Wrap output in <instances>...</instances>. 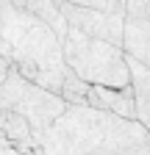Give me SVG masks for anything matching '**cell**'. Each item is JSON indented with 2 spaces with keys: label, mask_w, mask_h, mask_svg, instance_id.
Wrapping results in <instances>:
<instances>
[{
  "label": "cell",
  "mask_w": 150,
  "mask_h": 155,
  "mask_svg": "<svg viewBox=\"0 0 150 155\" xmlns=\"http://www.w3.org/2000/svg\"><path fill=\"white\" fill-rule=\"evenodd\" d=\"M131 86H134V97H136V122H142L150 133V69L131 61Z\"/></svg>",
  "instance_id": "9"
},
{
  "label": "cell",
  "mask_w": 150,
  "mask_h": 155,
  "mask_svg": "<svg viewBox=\"0 0 150 155\" xmlns=\"http://www.w3.org/2000/svg\"><path fill=\"white\" fill-rule=\"evenodd\" d=\"M75 3L103 14H125V0H75Z\"/></svg>",
  "instance_id": "11"
},
{
  "label": "cell",
  "mask_w": 150,
  "mask_h": 155,
  "mask_svg": "<svg viewBox=\"0 0 150 155\" xmlns=\"http://www.w3.org/2000/svg\"><path fill=\"white\" fill-rule=\"evenodd\" d=\"M0 108H9L14 114H20L31 125L36 141L42 144V139L50 133V127L64 116L67 103L59 94H53V91H47L42 86L25 81L17 69H11L3 89H0Z\"/></svg>",
  "instance_id": "4"
},
{
  "label": "cell",
  "mask_w": 150,
  "mask_h": 155,
  "mask_svg": "<svg viewBox=\"0 0 150 155\" xmlns=\"http://www.w3.org/2000/svg\"><path fill=\"white\" fill-rule=\"evenodd\" d=\"M67 69L89 86L100 89H131V67L122 47H114L100 39L84 36L81 31H67L61 42Z\"/></svg>",
  "instance_id": "3"
},
{
  "label": "cell",
  "mask_w": 150,
  "mask_h": 155,
  "mask_svg": "<svg viewBox=\"0 0 150 155\" xmlns=\"http://www.w3.org/2000/svg\"><path fill=\"white\" fill-rule=\"evenodd\" d=\"M9 72H11V64L6 61L3 55H0V89H3V83H6V78H9Z\"/></svg>",
  "instance_id": "13"
},
{
  "label": "cell",
  "mask_w": 150,
  "mask_h": 155,
  "mask_svg": "<svg viewBox=\"0 0 150 155\" xmlns=\"http://www.w3.org/2000/svg\"><path fill=\"white\" fill-rule=\"evenodd\" d=\"M67 25L72 31H81L84 36L100 39L114 47H122V33H125V14H103V11H92L84 8L72 0V3H59Z\"/></svg>",
  "instance_id": "5"
},
{
  "label": "cell",
  "mask_w": 150,
  "mask_h": 155,
  "mask_svg": "<svg viewBox=\"0 0 150 155\" xmlns=\"http://www.w3.org/2000/svg\"><path fill=\"white\" fill-rule=\"evenodd\" d=\"M45 155H150V133L136 119L67 105L42 139Z\"/></svg>",
  "instance_id": "2"
},
{
  "label": "cell",
  "mask_w": 150,
  "mask_h": 155,
  "mask_svg": "<svg viewBox=\"0 0 150 155\" xmlns=\"http://www.w3.org/2000/svg\"><path fill=\"white\" fill-rule=\"evenodd\" d=\"M0 130H3V136H6L17 150H20V155H31L33 150L42 147L39 141H36L31 125L22 119L20 114H14L9 108H0Z\"/></svg>",
  "instance_id": "8"
},
{
  "label": "cell",
  "mask_w": 150,
  "mask_h": 155,
  "mask_svg": "<svg viewBox=\"0 0 150 155\" xmlns=\"http://www.w3.org/2000/svg\"><path fill=\"white\" fill-rule=\"evenodd\" d=\"M0 155H20V150H17L6 136H3V130H0Z\"/></svg>",
  "instance_id": "12"
},
{
  "label": "cell",
  "mask_w": 150,
  "mask_h": 155,
  "mask_svg": "<svg viewBox=\"0 0 150 155\" xmlns=\"http://www.w3.org/2000/svg\"><path fill=\"white\" fill-rule=\"evenodd\" d=\"M122 53L150 69V0H125Z\"/></svg>",
  "instance_id": "6"
},
{
  "label": "cell",
  "mask_w": 150,
  "mask_h": 155,
  "mask_svg": "<svg viewBox=\"0 0 150 155\" xmlns=\"http://www.w3.org/2000/svg\"><path fill=\"white\" fill-rule=\"evenodd\" d=\"M95 111H106L122 116V119H136V97H134V86L131 89H100L92 86L89 91V105Z\"/></svg>",
  "instance_id": "7"
},
{
  "label": "cell",
  "mask_w": 150,
  "mask_h": 155,
  "mask_svg": "<svg viewBox=\"0 0 150 155\" xmlns=\"http://www.w3.org/2000/svg\"><path fill=\"white\" fill-rule=\"evenodd\" d=\"M0 55L25 81L61 94L67 64L61 39L36 19L20 0H0Z\"/></svg>",
  "instance_id": "1"
},
{
  "label": "cell",
  "mask_w": 150,
  "mask_h": 155,
  "mask_svg": "<svg viewBox=\"0 0 150 155\" xmlns=\"http://www.w3.org/2000/svg\"><path fill=\"white\" fill-rule=\"evenodd\" d=\"M25 11H31L36 19H42V22L56 33L64 42L67 39V31H70V25H67V19H64V14H61V8H59V0H25Z\"/></svg>",
  "instance_id": "10"
}]
</instances>
